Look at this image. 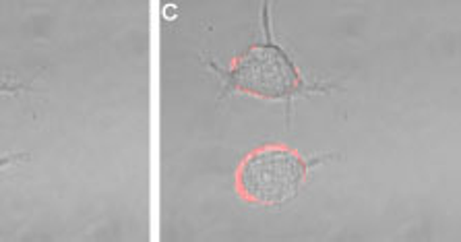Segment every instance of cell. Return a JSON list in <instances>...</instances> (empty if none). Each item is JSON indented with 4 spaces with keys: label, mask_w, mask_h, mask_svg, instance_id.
<instances>
[{
    "label": "cell",
    "mask_w": 461,
    "mask_h": 242,
    "mask_svg": "<svg viewBox=\"0 0 461 242\" xmlns=\"http://www.w3.org/2000/svg\"><path fill=\"white\" fill-rule=\"evenodd\" d=\"M265 40L249 46L226 68L209 65L223 81V89L232 94L250 95L265 102H284L285 119L290 121V108L296 98L312 94H327V85H311L303 77L290 54L274 40L269 21V4L263 6Z\"/></svg>",
    "instance_id": "1"
},
{
    "label": "cell",
    "mask_w": 461,
    "mask_h": 242,
    "mask_svg": "<svg viewBox=\"0 0 461 242\" xmlns=\"http://www.w3.org/2000/svg\"><path fill=\"white\" fill-rule=\"evenodd\" d=\"M325 157H306L285 143H263L242 157L234 172V189L244 203L284 207L300 195L312 168Z\"/></svg>",
    "instance_id": "2"
},
{
    "label": "cell",
    "mask_w": 461,
    "mask_h": 242,
    "mask_svg": "<svg viewBox=\"0 0 461 242\" xmlns=\"http://www.w3.org/2000/svg\"><path fill=\"white\" fill-rule=\"evenodd\" d=\"M0 92H13V87H5V85H0Z\"/></svg>",
    "instance_id": "3"
},
{
    "label": "cell",
    "mask_w": 461,
    "mask_h": 242,
    "mask_svg": "<svg viewBox=\"0 0 461 242\" xmlns=\"http://www.w3.org/2000/svg\"><path fill=\"white\" fill-rule=\"evenodd\" d=\"M3 164H5V162H0V166H3Z\"/></svg>",
    "instance_id": "4"
}]
</instances>
